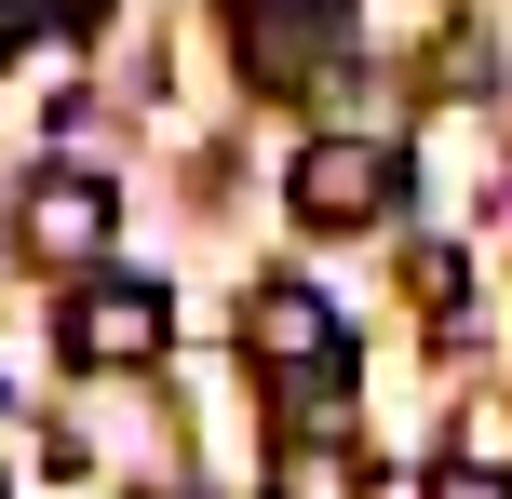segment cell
Instances as JSON below:
<instances>
[{
  "instance_id": "277c9868",
  "label": "cell",
  "mask_w": 512,
  "mask_h": 499,
  "mask_svg": "<svg viewBox=\"0 0 512 499\" xmlns=\"http://www.w3.org/2000/svg\"><path fill=\"white\" fill-rule=\"evenodd\" d=\"M108 230H122V203H108V176H81V162H41L27 203H14V243H27L41 270H68V284H95Z\"/></svg>"
},
{
  "instance_id": "52a82bcc",
  "label": "cell",
  "mask_w": 512,
  "mask_h": 499,
  "mask_svg": "<svg viewBox=\"0 0 512 499\" xmlns=\"http://www.w3.org/2000/svg\"><path fill=\"white\" fill-rule=\"evenodd\" d=\"M418 499H512V473H486V459H445V473L418 486Z\"/></svg>"
},
{
  "instance_id": "8992f818",
  "label": "cell",
  "mask_w": 512,
  "mask_h": 499,
  "mask_svg": "<svg viewBox=\"0 0 512 499\" xmlns=\"http://www.w3.org/2000/svg\"><path fill=\"white\" fill-rule=\"evenodd\" d=\"M230 27H337V0H230Z\"/></svg>"
},
{
  "instance_id": "ba28073f",
  "label": "cell",
  "mask_w": 512,
  "mask_h": 499,
  "mask_svg": "<svg viewBox=\"0 0 512 499\" xmlns=\"http://www.w3.org/2000/svg\"><path fill=\"white\" fill-rule=\"evenodd\" d=\"M41 14H54V27H95V14H108V0H41Z\"/></svg>"
},
{
  "instance_id": "7a4b0ae2",
  "label": "cell",
  "mask_w": 512,
  "mask_h": 499,
  "mask_svg": "<svg viewBox=\"0 0 512 499\" xmlns=\"http://www.w3.org/2000/svg\"><path fill=\"white\" fill-rule=\"evenodd\" d=\"M391 189H405V162H391L378 135H310L297 176H283V216H297V230H378Z\"/></svg>"
},
{
  "instance_id": "5b68a950",
  "label": "cell",
  "mask_w": 512,
  "mask_h": 499,
  "mask_svg": "<svg viewBox=\"0 0 512 499\" xmlns=\"http://www.w3.org/2000/svg\"><path fill=\"white\" fill-rule=\"evenodd\" d=\"M405 297L459 324V297H472V257H459V243H405Z\"/></svg>"
},
{
  "instance_id": "3957f363",
  "label": "cell",
  "mask_w": 512,
  "mask_h": 499,
  "mask_svg": "<svg viewBox=\"0 0 512 499\" xmlns=\"http://www.w3.org/2000/svg\"><path fill=\"white\" fill-rule=\"evenodd\" d=\"M54 351H68V365H162V351H176V311H162V284H135V270H95V284H68V311H54Z\"/></svg>"
},
{
  "instance_id": "9c48e42d",
  "label": "cell",
  "mask_w": 512,
  "mask_h": 499,
  "mask_svg": "<svg viewBox=\"0 0 512 499\" xmlns=\"http://www.w3.org/2000/svg\"><path fill=\"white\" fill-rule=\"evenodd\" d=\"M0 41H27V0H0Z\"/></svg>"
},
{
  "instance_id": "6da1fadb",
  "label": "cell",
  "mask_w": 512,
  "mask_h": 499,
  "mask_svg": "<svg viewBox=\"0 0 512 499\" xmlns=\"http://www.w3.org/2000/svg\"><path fill=\"white\" fill-rule=\"evenodd\" d=\"M243 351H256V378H270L297 419H337V392H351V338H337V311L310 284H270L243 311Z\"/></svg>"
}]
</instances>
